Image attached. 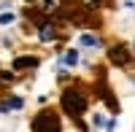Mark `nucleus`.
Returning <instances> with one entry per match:
<instances>
[{
	"label": "nucleus",
	"mask_w": 135,
	"mask_h": 132,
	"mask_svg": "<svg viewBox=\"0 0 135 132\" xmlns=\"http://www.w3.org/2000/svg\"><path fill=\"white\" fill-rule=\"evenodd\" d=\"M62 108H65V113H70V116H81L86 111V97L78 89H65L62 92Z\"/></svg>",
	"instance_id": "nucleus-1"
},
{
	"label": "nucleus",
	"mask_w": 135,
	"mask_h": 132,
	"mask_svg": "<svg viewBox=\"0 0 135 132\" xmlns=\"http://www.w3.org/2000/svg\"><path fill=\"white\" fill-rule=\"evenodd\" d=\"M25 68H38V57H19V59H14V70H25Z\"/></svg>",
	"instance_id": "nucleus-2"
},
{
	"label": "nucleus",
	"mask_w": 135,
	"mask_h": 132,
	"mask_svg": "<svg viewBox=\"0 0 135 132\" xmlns=\"http://www.w3.org/2000/svg\"><path fill=\"white\" fill-rule=\"evenodd\" d=\"M111 59L119 62V65H127V54L122 51V46H114V51H111Z\"/></svg>",
	"instance_id": "nucleus-3"
},
{
	"label": "nucleus",
	"mask_w": 135,
	"mask_h": 132,
	"mask_svg": "<svg viewBox=\"0 0 135 132\" xmlns=\"http://www.w3.org/2000/svg\"><path fill=\"white\" fill-rule=\"evenodd\" d=\"M81 43L84 46H97V38L95 35H81Z\"/></svg>",
	"instance_id": "nucleus-4"
},
{
	"label": "nucleus",
	"mask_w": 135,
	"mask_h": 132,
	"mask_svg": "<svg viewBox=\"0 0 135 132\" xmlns=\"http://www.w3.org/2000/svg\"><path fill=\"white\" fill-rule=\"evenodd\" d=\"M76 59H78L76 51H68V54H65V62H68V65H76Z\"/></svg>",
	"instance_id": "nucleus-5"
}]
</instances>
